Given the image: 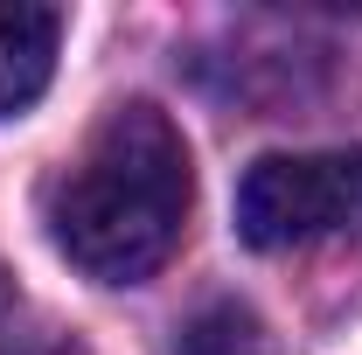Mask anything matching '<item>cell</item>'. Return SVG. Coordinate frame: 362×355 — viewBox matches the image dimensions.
Wrapping results in <instances>:
<instances>
[{"mask_svg": "<svg viewBox=\"0 0 362 355\" xmlns=\"http://www.w3.org/2000/svg\"><path fill=\"white\" fill-rule=\"evenodd\" d=\"M188 146L160 105H119L49 195V237L98 286H139L168 265L188 223Z\"/></svg>", "mask_w": 362, "mask_h": 355, "instance_id": "obj_1", "label": "cell"}, {"mask_svg": "<svg viewBox=\"0 0 362 355\" xmlns=\"http://www.w3.org/2000/svg\"><path fill=\"white\" fill-rule=\"evenodd\" d=\"M362 230V146L334 153H258L237 181V237L293 251Z\"/></svg>", "mask_w": 362, "mask_h": 355, "instance_id": "obj_2", "label": "cell"}, {"mask_svg": "<svg viewBox=\"0 0 362 355\" xmlns=\"http://www.w3.org/2000/svg\"><path fill=\"white\" fill-rule=\"evenodd\" d=\"M56 42H63V14L35 0H0V119L28 112L56 77Z\"/></svg>", "mask_w": 362, "mask_h": 355, "instance_id": "obj_3", "label": "cell"}, {"mask_svg": "<svg viewBox=\"0 0 362 355\" xmlns=\"http://www.w3.org/2000/svg\"><path fill=\"white\" fill-rule=\"evenodd\" d=\"M175 355H279L265 334V320L251 307H237V300H216V307H202L188 327H181V349Z\"/></svg>", "mask_w": 362, "mask_h": 355, "instance_id": "obj_4", "label": "cell"}, {"mask_svg": "<svg viewBox=\"0 0 362 355\" xmlns=\"http://www.w3.org/2000/svg\"><path fill=\"white\" fill-rule=\"evenodd\" d=\"M14 313H21V300H14V279L0 272V355H7V342H14Z\"/></svg>", "mask_w": 362, "mask_h": 355, "instance_id": "obj_5", "label": "cell"}]
</instances>
